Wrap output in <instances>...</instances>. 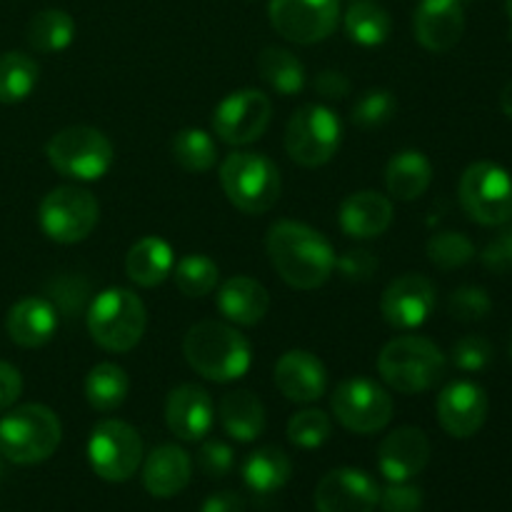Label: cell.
I'll return each mask as SVG.
<instances>
[{
  "label": "cell",
  "instance_id": "7a4b0ae2",
  "mask_svg": "<svg viewBox=\"0 0 512 512\" xmlns=\"http://www.w3.org/2000/svg\"><path fill=\"white\" fill-rule=\"evenodd\" d=\"M183 355L190 368L213 383H235L253 363L248 338L220 320H200L185 333Z\"/></svg>",
  "mask_w": 512,
  "mask_h": 512
},
{
  "label": "cell",
  "instance_id": "83f0119b",
  "mask_svg": "<svg viewBox=\"0 0 512 512\" xmlns=\"http://www.w3.org/2000/svg\"><path fill=\"white\" fill-rule=\"evenodd\" d=\"M220 423L238 443H253L265 433V408L250 390H233L220 398Z\"/></svg>",
  "mask_w": 512,
  "mask_h": 512
},
{
  "label": "cell",
  "instance_id": "7402d4cb",
  "mask_svg": "<svg viewBox=\"0 0 512 512\" xmlns=\"http://www.w3.org/2000/svg\"><path fill=\"white\" fill-rule=\"evenodd\" d=\"M393 215V200L388 195L378 190H360L343 200L338 223L348 238L373 240L390 228Z\"/></svg>",
  "mask_w": 512,
  "mask_h": 512
},
{
  "label": "cell",
  "instance_id": "d6a6232c",
  "mask_svg": "<svg viewBox=\"0 0 512 512\" xmlns=\"http://www.w3.org/2000/svg\"><path fill=\"white\" fill-rule=\"evenodd\" d=\"M393 20L383 5L373 0H355L345 13V33L363 48H378L390 38Z\"/></svg>",
  "mask_w": 512,
  "mask_h": 512
},
{
  "label": "cell",
  "instance_id": "60d3db41",
  "mask_svg": "<svg viewBox=\"0 0 512 512\" xmlns=\"http://www.w3.org/2000/svg\"><path fill=\"white\" fill-rule=\"evenodd\" d=\"M490 310H493V300H490L488 290L475 288V285H463L448 300V313L458 323H478V320L488 318Z\"/></svg>",
  "mask_w": 512,
  "mask_h": 512
},
{
  "label": "cell",
  "instance_id": "2e32d148",
  "mask_svg": "<svg viewBox=\"0 0 512 512\" xmlns=\"http://www.w3.org/2000/svg\"><path fill=\"white\" fill-rule=\"evenodd\" d=\"M378 500V483L368 473L355 468L330 470L315 488L318 512H373L378 508Z\"/></svg>",
  "mask_w": 512,
  "mask_h": 512
},
{
  "label": "cell",
  "instance_id": "7c38bea8",
  "mask_svg": "<svg viewBox=\"0 0 512 512\" xmlns=\"http://www.w3.org/2000/svg\"><path fill=\"white\" fill-rule=\"evenodd\" d=\"M335 420L345 430L358 435H373L388 428L393 420V398L380 383L370 378H348L335 388L330 398Z\"/></svg>",
  "mask_w": 512,
  "mask_h": 512
},
{
  "label": "cell",
  "instance_id": "7bdbcfd3",
  "mask_svg": "<svg viewBox=\"0 0 512 512\" xmlns=\"http://www.w3.org/2000/svg\"><path fill=\"white\" fill-rule=\"evenodd\" d=\"M335 268H338L340 278L348 280V283H368L378 273V258L370 250L355 248L340 255L335 260Z\"/></svg>",
  "mask_w": 512,
  "mask_h": 512
},
{
  "label": "cell",
  "instance_id": "ac0fdd59",
  "mask_svg": "<svg viewBox=\"0 0 512 512\" xmlns=\"http://www.w3.org/2000/svg\"><path fill=\"white\" fill-rule=\"evenodd\" d=\"M275 388L290 403L308 405L328 393V370L318 355L308 350H288L275 363Z\"/></svg>",
  "mask_w": 512,
  "mask_h": 512
},
{
  "label": "cell",
  "instance_id": "e0dca14e",
  "mask_svg": "<svg viewBox=\"0 0 512 512\" xmlns=\"http://www.w3.org/2000/svg\"><path fill=\"white\" fill-rule=\"evenodd\" d=\"M488 395L478 383L455 380L438 395V420L453 438H473L488 420Z\"/></svg>",
  "mask_w": 512,
  "mask_h": 512
},
{
  "label": "cell",
  "instance_id": "1f68e13d",
  "mask_svg": "<svg viewBox=\"0 0 512 512\" xmlns=\"http://www.w3.org/2000/svg\"><path fill=\"white\" fill-rule=\"evenodd\" d=\"M130 393V378L120 365L98 363L85 378V400L98 413H113Z\"/></svg>",
  "mask_w": 512,
  "mask_h": 512
},
{
  "label": "cell",
  "instance_id": "4fadbf2b",
  "mask_svg": "<svg viewBox=\"0 0 512 512\" xmlns=\"http://www.w3.org/2000/svg\"><path fill=\"white\" fill-rule=\"evenodd\" d=\"M268 15L275 33L285 40L315 45L338 28L340 0H270Z\"/></svg>",
  "mask_w": 512,
  "mask_h": 512
},
{
  "label": "cell",
  "instance_id": "681fc988",
  "mask_svg": "<svg viewBox=\"0 0 512 512\" xmlns=\"http://www.w3.org/2000/svg\"><path fill=\"white\" fill-rule=\"evenodd\" d=\"M200 512H245V500L240 498L238 493H215L210 495L208 500L203 503V510Z\"/></svg>",
  "mask_w": 512,
  "mask_h": 512
},
{
  "label": "cell",
  "instance_id": "5b68a950",
  "mask_svg": "<svg viewBox=\"0 0 512 512\" xmlns=\"http://www.w3.org/2000/svg\"><path fill=\"white\" fill-rule=\"evenodd\" d=\"M63 425L50 408L18 405L0 418V455L15 465H38L55 455Z\"/></svg>",
  "mask_w": 512,
  "mask_h": 512
},
{
  "label": "cell",
  "instance_id": "ffe728a7",
  "mask_svg": "<svg viewBox=\"0 0 512 512\" xmlns=\"http://www.w3.org/2000/svg\"><path fill=\"white\" fill-rule=\"evenodd\" d=\"M430 460V440L420 428H395L380 443L378 468L388 483H408L425 470Z\"/></svg>",
  "mask_w": 512,
  "mask_h": 512
},
{
  "label": "cell",
  "instance_id": "9c48e42d",
  "mask_svg": "<svg viewBox=\"0 0 512 512\" xmlns=\"http://www.w3.org/2000/svg\"><path fill=\"white\" fill-rule=\"evenodd\" d=\"M38 220L53 243H83L100 220L98 198L78 185H60L40 200Z\"/></svg>",
  "mask_w": 512,
  "mask_h": 512
},
{
  "label": "cell",
  "instance_id": "ee69618b",
  "mask_svg": "<svg viewBox=\"0 0 512 512\" xmlns=\"http://www.w3.org/2000/svg\"><path fill=\"white\" fill-rule=\"evenodd\" d=\"M423 500V490L408 480V483H390L380 493L378 505L383 512H420L423 510Z\"/></svg>",
  "mask_w": 512,
  "mask_h": 512
},
{
  "label": "cell",
  "instance_id": "ab89813d",
  "mask_svg": "<svg viewBox=\"0 0 512 512\" xmlns=\"http://www.w3.org/2000/svg\"><path fill=\"white\" fill-rule=\"evenodd\" d=\"M330 433H333V420L318 408L300 410L288 420V440L303 450H315L325 445Z\"/></svg>",
  "mask_w": 512,
  "mask_h": 512
},
{
  "label": "cell",
  "instance_id": "f907efd6",
  "mask_svg": "<svg viewBox=\"0 0 512 512\" xmlns=\"http://www.w3.org/2000/svg\"><path fill=\"white\" fill-rule=\"evenodd\" d=\"M500 108H503V113L512 118V80H508V85L503 88V93H500Z\"/></svg>",
  "mask_w": 512,
  "mask_h": 512
},
{
  "label": "cell",
  "instance_id": "484cf974",
  "mask_svg": "<svg viewBox=\"0 0 512 512\" xmlns=\"http://www.w3.org/2000/svg\"><path fill=\"white\" fill-rule=\"evenodd\" d=\"M175 253L168 240L158 235H145L130 245L125 255V273L140 288H155L173 275Z\"/></svg>",
  "mask_w": 512,
  "mask_h": 512
},
{
  "label": "cell",
  "instance_id": "5bb4252c",
  "mask_svg": "<svg viewBox=\"0 0 512 512\" xmlns=\"http://www.w3.org/2000/svg\"><path fill=\"white\" fill-rule=\"evenodd\" d=\"M273 120V103L263 90L243 88L220 100L213 113V130L223 143L240 148L260 140Z\"/></svg>",
  "mask_w": 512,
  "mask_h": 512
},
{
  "label": "cell",
  "instance_id": "30bf717a",
  "mask_svg": "<svg viewBox=\"0 0 512 512\" xmlns=\"http://www.w3.org/2000/svg\"><path fill=\"white\" fill-rule=\"evenodd\" d=\"M460 205L480 225L498 228L512 218V178L500 165L480 160L460 178Z\"/></svg>",
  "mask_w": 512,
  "mask_h": 512
},
{
  "label": "cell",
  "instance_id": "f35d334b",
  "mask_svg": "<svg viewBox=\"0 0 512 512\" xmlns=\"http://www.w3.org/2000/svg\"><path fill=\"white\" fill-rule=\"evenodd\" d=\"M45 293H48V300L55 305L58 315H65V318H75L90 305V283L83 275H58V278L50 280Z\"/></svg>",
  "mask_w": 512,
  "mask_h": 512
},
{
  "label": "cell",
  "instance_id": "d4e9b609",
  "mask_svg": "<svg viewBox=\"0 0 512 512\" xmlns=\"http://www.w3.org/2000/svg\"><path fill=\"white\" fill-rule=\"evenodd\" d=\"M218 310L235 325H258L270 310V293L263 283L248 278V275H235L225 280L218 290Z\"/></svg>",
  "mask_w": 512,
  "mask_h": 512
},
{
  "label": "cell",
  "instance_id": "4dcf8cb0",
  "mask_svg": "<svg viewBox=\"0 0 512 512\" xmlns=\"http://www.w3.org/2000/svg\"><path fill=\"white\" fill-rule=\"evenodd\" d=\"M25 40L38 53H60L75 40L73 15L60 8H45L30 18Z\"/></svg>",
  "mask_w": 512,
  "mask_h": 512
},
{
  "label": "cell",
  "instance_id": "bcb514c9",
  "mask_svg": "<svg viewBox=\"0 0 512 512\" xmlns=\"http://www.w3.org/2000/svg\"><path fill=\"white\" fill-rule=\"evenodd\" d=\"M483 265L498 275L512 273V230L495 235L483 250Z\"/></svg>",
  "mask_w": 512,
  "mask_h": 512
},
{
  "label": "cell",
  "instance_id": "836d02e7",
  "mask_svg": "<svg viewBox=\"0 0 512 512\" xmlns=\"http://www.w3.org/2000/svg\"><path fill=\"white\" fill-rule=\"evenodd\" d=\"M40 65L20 50L0 55V103L15 105L38 88Z\"/></svg>",
  "mask_w": 512,
  "mask_h": 512
},
{
  "label": "cell",
  "instance_id": "ba28073f",
  "mask_svg": "<svg viewBox=\"0 0 512 512\" xmlns=\"http://www.w3.org/2000/svg\"><path fill=\"white\" fill-rule=\"evenodd\" d=\"M343 143L338 113L323 103H308L293 113L285 128V150L303 168L330 163Z\"/></svg>",
  "mask_w": 512,
  "mask_h": 512
},
{
  "label": "cell",
  "instance_id": "7dc6e473",
  "mask_svg": "<svg viewBox=\"0 0 512 512\" xmlns=\"http://www.w3.org/2000/svg\"><path fill=\"white\" fill-rule=\"evenodd\" d=\"M23 393V375L15 365L0 360V413L10 410Z\"/></svg>",
  "mask_w": 512,
  "mask_h": 512
},
{
  "label": "cell",
  "instance_id": "8992f818",
  "mask_svg": "<svg viewBox=\"0 0 512 512\" xmlns=\"http://www.w3.org/2000/svg\"><path fill=\"white\" fill-rule=\"evenodd\" d=\"M220 185L240 213L263 215L280 198V170L265 153L235 150L220 165Z\"/></svg>",
  "mask_w": 512,
  "mask_h": 512
},
{
  "label": "cell",
  "instance_id": "74e56055",
  "mask_svg": "<svg viewBox=\"0 0 512 512\" xmlns=\"http://www.w3.org/2000/svg\"><path fill=\"white\" fill-rule=\"evenodd\" d=\"M428 258L440 270H458L475 258V245L465 233L443 230L428 240Z\"/></svg>",
  "mask_w": 512,
  "mask_h": 512
},
{
  "label": "cell",
  "instance_id": "11a10c76",
  "mask_svg": "<svg viewBox=\"0 0 512 512\" xmlns=\"http://www.w3.org/2000/svg\"><path fill=\"white\" fill-rule=\"evenodd\" d=\"M510 355H512V340H510Z\"/></svg>",
  "mask_w": 512,
  "mask_h": 512
},
{
  "label": "cell",
  "instance_id": "6da1fadb",
  "mask_svg": "<svg viewBox=\"0 0 512 512\" xmlns=\"http://www.w3.org/2000/svg\"><path fill=\"white\" fill-rule=\"evenodd\" d=\"M270 265L283 283L295 290H315L335 273V250L320 230L295 220H278L270 225L268 238Z\"/></svg>",
  "mask_w": 512,
  "mask_h": 512
},
{
  "label": "cell",
  "instance_id": "f546056e",
  "mask_svg": "<svg viewBox=\"0 0 512 512\" xmlns=\"http://www.w3.org/2000/svg\"><path fill=\"white\" fill-rule=\"evenodd\" d=\"M258 73L275 93L285 95H298L305 88V65L300 63L298 55H293L290 50L278 48V45H268V48L260 50L258 55Z\"/></svg>",
  "mask_w": 512,
  "mask_h": 512
},
{
  "label": "cell",
  "instance_id": "c3c4849f",
  "mask_svg": "<svg viewBox=\"0 0 512 512\" xmlns=\"http://www.w3.org/2000/svg\"><path fill=\"white\" fill-rule=\"evenodd\" d=\"M315 90L323 100H343L350 93V80L340 70H323L315 78Z\"/></svg>",
  "mask_w": 512,
  "mask_h": 512
},
{
  "label": "cell",
  "instance_id": "9a60e30c",
  "mask_svg": "<svg viewBox=\"0 0 512 512\" xmlns=\"http://www.w3.org/2000/svg\"><path fill=\"white\" fill-rule=\"evenodd\" d=\"M435 303H438V290L433 280L420 273H408L385 288L380 298V313L393 328L415 330L433 315Z\"/></svg>",
  "mask_w": 512,
  "mask_h": 512
},
{
  "label": "cell",
  "instance_id": "4316f807",
  "mask_svg": "<svg viewBox=\"0 0 512 512\" xmlns=\"http://www.w3.org/2000/svg\"><path fill=\"white\" fill-rule=\"evenodd\" d=\"M430 183H433V163L420 150H400L385 168V185H388L390 198L403 200V203L425 195Z\"/></svg>",
  "mask_w": 512,
  "mask_h": 512
},
{
  "label": "cell",
  "instance_id": "b9f144b4",
  "mask_svg": "<svg viewBox=\"0 0 512 512\" xmlns=\"http://www.w3.org/2000/svg\"><path fill=\"white\" fill-rule=\"evenodd\" d=\"M493 345L490 340H485L483 335H465L450 350V358H453L455 368L465 370V373H478L485 370L493 363Z\"/></svg>",
  "mask_w": 512,
  "mask_h": 512
},
{
  "label": "cell",
  "instance_id": "52a82bcc",
  "mask_svg": "<svg viewBox=\"0 0 512 512\" xmlns=\"http://www.w3.org/2000/svg\"><path fill=\"white\" fill-rule=\"evenodd\" d=\"M45 155L53 170L80 183L100 180L115 163V148L110 138L103 130L90 125H70L58 130L45 145Z\"/></svg>",
  "mask_w": 512,
  "mask_h": 512
},
{
  "label": "cell",
  "instance_id": "277c9868",
  "mask_svg": "<svg viewBox=\"0 0 512 512\" xmlns=\"http://www.w3.org/2000/svg\"><path fill=\"white\" fill-rule=\"evenodd\" d=\"M88 333L95 343L108 353H128L143 340L148 328V313L145 305L133 290L128 288H105L90 300L88 310Z\"/></svg>",
  "mask_w": 512,
  "mask_h": 512
},
{
  "label": "cell",
  "instance_id": "8d00e7d4",
  "mask_svg": "<svg viewBox=\"0 0 512 512\" xmlns=\"http://www.w3.org/2000/svg\"><path fill=\"white\" fill-rule=\"evenodd\" d=\"M398 113V98L385 88H370L358 95L350 108V120L360 130H375L388 125Z\"/></svg>",
  "mask_w": 512,
  "mask_h": 512
},
{
  "label": "cell",
  "instance_id": "cb8c5ba5",
  "mask_svg": "<svg viewBox=\"0 0 512 512\" xmlns=\"http://www.w3.org/2000/svg\"><path fill=\"white\" fill-rule=\"evenodd\" d=\"M193 475V460L178 445H158L143 463V485L153 498H175Z\"/></svg>",
  "mask_w": 512,
  "mask_h": 512
},
{
  "label": "cell",
  "instance_id": "e575fe53",
  "mask_svg": "<svg viewBox=\"0 0 512 512\" xmlns=\"http://www.w3.org/2000/svg\"><path fill=\"white\" fill-rule=\"evenodd\" d=\"M173 160L188 173H208L218 163V145L213 135L200 128H183L170 140Z\"/></svg>",
  "mask_w": 512,
  "mask_h": 512
},
{
  "label": "cell",
  "instance_id": "f6af8a7d",
  "mask_svg": "<svg viewBox=\"0 0 512 512\" xmlns=\"http://www.w3.org/2000/svg\"><path fill=\"white\" fill-rule=\"evenodd\" d=\"M235 453L228 443L223 440H205L200 445L198 453V465L208 478H225V475L233 470Z\"/></svg>",
  "mask_w": 512,
  "mask_h": 512
},
{
  "label": "cell",
  "instance_id": "db71d44e",
  "mask_svg": "<svg viewBox=\"0 0 512 512\" xmlns=\"http://www.w3.org/2000/svg\"><path fill=\"white\" fill-rule=\"evenodd\" d=\"M458 3H470V0H458Z\"/></svg>",
  "mask_w": 512,
  "mask_h": 512
},
{
  "label": "cell",
  "instance_id": "44dd1931",
  "mask_svg": "<svg viewBox=\"0 0 512 512\" xmlns=\"http://www.w3.org/2000/svg\"><path fill=\"white\" fill-rule=\"evenodd\" d=\"M418 43L430 53H448L465 33L463 3L458 0H420L413 15Z\"/></svg>",
  "mask_w": 512,
  "mask_h": 512
},
{
  "label": "cell",
  "instance_id": "3957f363",
  "mask_svg": "<svg viewBox=\"0 0 512 512\" xmlns=\"http://www.w3.org/2000/svg\"><path fill=\"white\" fill-rule=\"evenodd\" d=\"M445 353L423 335L393 338L378 355V373L388 388L403 395L433 390L445 378Z\"/></svg>",
  "mask_w": 512,
  "mask_h": 512
},
{
  "label": "cell",
  "instance_id": "d6986e66",
  "mask_svg": "<svg viewBox=\"0 0 512 512\" xmlns=\"http://www.w3.org/2000/svg\"><path fill=\"white\" fill-rule=\"evenodd\" d=\"M165 423L170 433L185 443H198L205 435H210L215 423V405L208 390L195 383L170 390L168 403H165Z\"/></svg>",
  "mask_w": 512,
  "mask_h": 512
},
{
  "label": "cell",
  "instance_id": "816d5d0a",
  "mask_svg": "<svg viewBox=\"0 0 512 512\" xmlns=\"http://www.w3.org/2000/svg\"><path fill=\"white\" fill-rule=\"evenodd\" d=\"M505 10H508V18H510V28H512V0H505Z\"/></svg>",
  "mask_w": 512,
  "mask_h": 512
},
{
  "label": "cell",
  "instance_id": "d590c367",
  "mask_svg": "<svg viewBox=\"0 0 512 512\" xmlns=\"http://www.w3.org/2000/svg\"><path fill=\"white\" fill-rule=\"evenodd\" d=\"M173 280L175 288L185 295V298H205L218 288L220 268L215 260L208 255H183L178 263L173 265Z\"/></svg>",
  "mask_w": 512,
  "mask_h": 512
},
{
  "label": "cell",
  "instance_id": "8fae6325",
  "mask_svg": "<svg viewBox=\"0 0 512 512\" xmlns=\"http://www.w3.org/2000/svg\"><path fill=\"white\" fill-rule=\"evenodd\" d=\"M88 463L105 483H125L143 465V440L123 420H100L88 440Z\"/></svg>",
  "mask_w": 512,
  "mask_h": 512
},
{
  "label": "cell",
  "instance_id": "f5cc1de1",
  "mask_svg": "<svg viewBox=\"0 0 512 512\" xmlns=\"http://www.w3.org/2000/svg\"><path fill=\"white\" fill-rule=\"evenodd\" d=\"M0 475H3V455H0Z\"/></svg>",
  "mask_w": 512,
  "mask_h": 512
},
{
  "label": "cell",
  "instance_id": "603a6c76",
  "mask_svg": "<svg viewBox=\"0 0 512 512\" xmlns=\"http://www.w3.org/2000/svg\"><path fill=\"white\" fill-rule=\"evenodd\" d=\"M5 330H8L10 340L20 348H43L53 340L55 330H58V310L48 298L30 295V298L18 300L8 310Z\"/></svg>",
  "mask_w": 512,
  "mask_h": 512
},
{
  "label": "cell",
  "instance_id": "f1b7e54d",
  "mask_svg": "<svg viewBox=\"0 0 512 512\" xmlns=\"http://www.w3.org/2000/svg\"><path fill=\"white\" fill-rule=\"evenodd\" d=\"M290 475H293V463H290L288 453L275 445H265V448L250 453L243 465L245 485L258 495L278 493L280 488L288 485Z\"/></svg>",
  "mask_w": 512,
  "mask_h": 512
}]
</instances>
